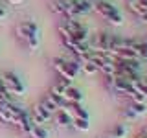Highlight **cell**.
<instances>
[{
  "instance_id": "8",
  "label": "cell",
  "mask_w": 147,
  "mask_h": 138,
  "mask_svg": "<svg viewBox=\"0 0 147 138\" xmlns=\"http://www.w3.org/2000/svg\"><path fill=\"white\" fill-rule=\"evenodd\" d=\"M127 48L134 53L138 63L147 61V39H129Z\"/></svg>"
},
{
  "instance_id": "6",
  "label": "cell",
  "mask_w": 147,
  "mask_h": 138,
  "mask_svg": "<svg viewBox=\"0 0 147 138\" xmlns=\"http://www.w3.org/2000/svg\"><path fill=\"white\" fill-rule=\"evenodd\" d=\"M0 83H2V89L11 96H24V83L20 81V77L13 72H4L0 76Z\"/></svg>"
},
{
  "instance_id": "24",
  "label": "cell",
  "mask_w": 147,
  "mask_h": 138,
  "mask_svg": "<svg viewBox=\"0 0 147 138\" xmlns=\"http://www.w3.org/2000/svg\"><path fill=\"white\" fill-rule=\"evenodd\" d=\"M145 2H147V0H145Z\"/></svg>"
},
{
  "instance_id": "11",
  "label": "cell",
  "mask_w": 147,
  "mask_h": 138,
  "mask_svg": "<svg viewBox=\"0 0 147 138\" xmlns=\"http://www.w3.org/2000/svg\"><path fill=\"white\" fill-rule=\"evenodd\" d=\"M63 110L68 114L72 120H77V118H83V120H90L88 118V110L83 107V103H66L63 107Z\"/></svg>"
},
{
  "instance_id": "13",
  "label": "cell",
  "mask_w": 147,
  "mask_h": 138,
  "mask_svg": "<svg viewBox=\"0 0 147 138\" xmlns=\"http://www.w3.org/2000/svg\"><path fill=\"white\" fill-rule=\"evenodd\" d=\"M127 135H129V125L125 122L114 123V125L109 129V133H107L109 138H127Z\"/></svg>"
},
{
  "instance_id": "15",
  "label": "cell",
  "mask_w": 147,
  "mask_h": 138,
  "mask_svg": "<svg viewBox=\"0 0 147 138\" xmlns=\"http://www.w3.org/2000/svg\"><path fill=\"white\" fill-rule=\"evenodd\" d=\"M77 2V11H79V17L88 15L90 11H94V4L90 0H76Z\"/></svg>"
},
{
  "instance_id": "21",
  "label": "cell",
  "mask_w": 147,
  "mask_h": 138,
  "mask_svg": "<svg viewBox=\"0 0 147 138\" xmlns=\"http://www.w3.org/2000/svg\"><path fill=\"white\" fill-rule=\"evenodd\" d=\"M7 2H9V4H20L22 0H7Z\"/></svg>"
},
{
  "instance_id": "4",
  "label": "cell",
  "mask_w": 147,
  "mask_h": 138,
  "mask_svg": "<svg viewBox=\"0 0 147 138\" xmlns=\"http://www.w3.org/2000/svg\"><path fill=\"white\" fill-rule=\"evenodd\" d=\"M17 35L20 41H24L26 46L30 50H35L40 43V35H39V26L33 20H24L17 26Z\"/></svg>"
},
{
  "instance_id": "22",
  "label": "cell",
  "mask_w": 147,
  "mask_h": 138,
  "mask_svg": "<svg viewBox=\"0 0 147 138\" xmlns=\"http://www.w3.org/2000/svg\"><path fill=\"white\" fill-rule=\"evenodd\" d=\"M98 138H109V136H107V135H105V136H98Z\"/></svg>"
},
{
  "instance_id": "12",
  "label": "cell",
  "mask_w": 147,
  "mask_h": 138,
  "mask_svg": "<svg viewBox=\"0 0 147 138\" xmlns=\"http://www.w3.org/2000/svg\"><path fill=\"white\" fill-rule=\"evenodd\" d=\"M63 98H64V101H66V103H83V92L77 89V87L70 85L66 90H64Z\"/></svg>"
},
{
  "instance_id": "3",
  "label": "cell",
  "mask_w": 147,
  "mask_h": 138,
  "mask_svg": "<svg viewBox=\"0 0 147 138\" xmlns=\"http://www.w3.org/2000/svg\"><path fill=\"white\" fill-rule=\"evenodd\" d=\"M53 70L57 72L59 77H63V79H68L72 81L76 79L77 76L81 74V68H79V63L76 61V59H66V57H55L53 61Z\"/></svg>"
},
{
  "instance_id": "10",
  "label": "cell",
  "mask_w": 147,
  "mask_h": 138,
  "mask_svg": "<svg viewBox=\"0 0 147 138\" xmlns=\"http://www.w3.org/2000/svg\"><path fill=\"white\" fill-rule=\"evenodd\" d=\"M30 118H31V122H33L35 125H44L46 122H50V120L53 118V114L48 112L40 103H37L35 107L30 110Z\"/></svg>"
},
{
  "instance_id": "5",
  "label": "cell",
  "mask_w": 147,
  "mask_h": 138,
  "mask_svg": "<svg viewBox=\"0 0 147 138\" xmlns=\"http://www.w3.org/2000/svg\"><path fill=\"white\" fill-rule=\"evenodd\" d=\"M50 9L55 15H61L63 18H79L76 0H53L50 2Z\"/></svg>"
},
{
  "instance_id": "20",
  "label": "cell",
  "mask_w": 147,
  "mask_h": 138,
  "mask_svg": "<svg viewBox=\"0 0 147 138\" xmlns=\"http://www.w3.org/2000/svg\"><path fill=\"white\" fill-rule=\"evenodd\" d=\"M2 18H6V9L0 6V20H2Z\"/></svg>"
},
{
  "instance_id": "17",
  "label": "cell",
  "mask_w": 147,
  "mask_h": 138,
  "mask_svg": "<svg viewBox=\"0 0 147 138\" xmlns=\"http://www.w3.org/2000/svg\"><path fill=\"white\" fill-rule=\"evenodd\" d=\"M72 129H76L79 133H86L90 129V120H83V118L72 120Z\"/></svg>"
},
{
  "instance_id": "7",
  "label": "cell",
  "mask_w": 147,
  "mask_h": 138,
  "mask_svg": "<svg viewBox=\"0 0 147 138\" xmlns=\"http://www.w3.org/2000/svg\"><path fill=\"white\" fill-rule=\"evenodd\" d=\"M145 112H147V103L145 101H131V99H127L125 107L121 109V118H123V122H134V120H140Z\"/></svg>"
},
{
  "instance_id": "1",
  "label": "cell",
  "mask_w": 147,
  "mask_h": 138,
  "mask_svg": "<svg viewBox=\"0 0 147 138\" xmlns=\"http://www.w3.org/2000/svg\"><path fill=\"white\" fill-rule=\"evenodd\" d=\"M59 33H61V37H72L77 43H88L90 39L88 28L77 18H64V22L59 26Z\"/></svg>"
},
{
  "instance_id": "9",
  "label": "cell",
  "mask_w": 147,
  "mask_h": 138,
  "mask_svg": "<svg viewBox=\"0 0 147 138\" xmlns=\"http://www.w3.org/2000/svg\"><path fill=\"white\" fill-rule=\"evenodd\" d=\"M127 9L140 22H145L147 24V2L145 0H127Z\"/></svg>"
},
{
  "instance_id": "14",
  "label": "cell",
  "mask_w": 147,
  "mask_h": 138,
  "mask_svg": "<svg viewBox=\"0 0 147 138\" xmlns=\"http://www.w3.org/2000/svg\"><path fill=\"white\" fill-rule=\"evenodd\" d=\"M53 118H55V123H57L59 127H66V129H68V127H72V118L68 116V114L64 112L63 109H59L57 112L53 114Z\"/></svg>"
},
{
  "instance_id": "2",
  "label": "cell",
  "mask_w": 147,
  "mask_h": 138,
  "mask_svg": "<svg viewBox=\"0 0 147 138\" xmlns=\"http://www.w3.org/2000/svg\"><path fill=\"white\" fill-rule=\"evenodd\" d=\"M94 11L98 13L103 20H107L109 24H112V26H121L123 24L121 11L118 9V6H114L109 0H98V2L94 4Z\"/></svg>"
},
{
  "instance_id": "23",
  "label": "cell",
  "mask_w": 147,
  "mask_h": 138,
  "mask_svg": "<svg viewBox=\"0 0 147 138\" xmlns=\"http://www.w3.org/2000/svg\"><path fill=\"white\" fill-rule=\"evenodd\" d=\"M0 87H2V83H0Z\"/></svg>"
},
{
  "instance_id": "19",
  "label": "cell",
  "mask_w": 147,
  "mask_h": 138,
  "mask_svg": "<svg viewBox=\"0 0 147 138\" xmlns=\"http://www.w3.org/2000/svg\"><path fill=\"white\" fill-rule=\"evenodd\" d=\"M134 138H147V127H144V129H140V131H136V135H134Z\"/></svg>"
},
{
  "instance_id": "16",
  "label": "cell",
  "mask_w": 147,
  "mask_h": 138,
  "mask_svg": "<svg viewBox=\"0 0 147 138\" xmlns=\"http://www.w3.org/2000/svg\"><path fill=\"white\" fill-rule=\"evenodd\" d=\"M30 136L31 138H50V131L44 125H33L30 131Z\"/></svg>"
},
{
  "instance_id": "18",
  "label": "cell",
  "mask_w": 147,
  "mask_h": 138,
  "mask_svg": "<svg viewBox=\"0 0 147 138\" xmlns=\"http://www.w3.org/2000/svg\"><path fill=\"white\" fill-rule=\"evenodd\" d=\"M0 101H4V103H13L11 94H7V92L2 89V87H0Z\"/></svg>"
}]
</instances>
